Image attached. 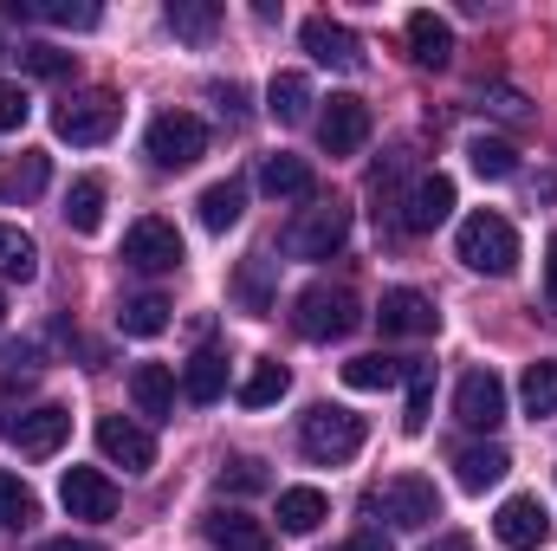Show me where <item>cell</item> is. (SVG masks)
<instances>
[{
	"mask_svg": "<svg viewBox=\"0 0 557 551\" xmlns=\"http://www.w3.org/2000/svg\"><path fill=\"white\" fill-rule=\"evenodd\" d=\"M221 487H234V493H260V487H267V467H260V461H227V467H221Z\"/></svg>",
	"mask_w": 557,
	"mask_h": 551,
	"instance_id": "7bdbcfd3",
	"label": "cell"
},
{
	"mask_svg": "<svg viewBox=\"0 0 557 551\" xmlns=\"http://www.w3.org/2000/svg\"><path fill=\"white\" fill-rule=\"evenodd\" d=\"M409 403H403V428L409 434H421L428 428V409H434V364H409Z\"/></svg>",
	"mask_w": 557,
	"mask_h": 551,
	"instance_id": "74e56055",
	"label": "cell"
},
{
	"mask_svg": "<svg viewBox=\"0 0 557 551\" xmlns=\"http://www.w3.org/2000/svg\"><path fill=\"white\" fill-rule=\"evenodd\" d=\"M46 182H52V156H46V149H26V156L0 175V208H26V201H39Z\"/></svg>",
	"mask_w": 557,
	"mask_h": 551,
	"instance_id": "ffe728a7",
	"label": "cell"
},
{
	"mask_svg": "<svg viewBox=\"0 0 557 551\" xmlns=\"http://www.w3.org/2000/svg\"><path fill=\"white\" fill-rule=\"evenodd\" d=\"M376 325H383V338H434L441 311H434V298H421L416 285H396V292H383Z\"/></svg>",
	"mask_w": 557,
	"mask_h": 551,
	"instance_id": "7c38bea8",
	"label": "cell"
},
{
	"mask_svg": "<svg viewBox=\"0 0 557 551\" xmlns=\"http://www.w3.org/2000/svg\"><path fill=\"white\" fill-rule=\"evenodd\" d=\"M311 105H318V98H311V78H305V72H278L273 85H267V111H273L278 124H305Z\"/></svg>",
	"mask_w": 557,
	"mask_h": 551,
	"instance_id": "4316f807",
	"label": "cell"
},
{
	"mask_svg": "<svg viewBox=\"0 0 557 551\" xmlns=\"http://www.w3.org/2000/svg\"><path fill=\"white\" fill-rule=\"evenodd\" d=\"M350 241V208L331 195V201H311L292 228H285V254L292 260H331L337 247Z\"/></svg>",
	"mask_w": 557,
	"mask_h": 551,
	"instance_id": "277c9868",
	"label": "cell"
},
{
	"mask_svg": "<svg viewBox=\"0 0 557 551\" xmlns=\"http://www.w3.org/2000/svg\"><path fill=\"white\" fill-rule=\"evenodd\" d=\"M195 208H201V228H208V234H227V228H234V221L247 215V188H240V182L227 175V182L201 188V201H195Z\"/></svg>",
	"mask_w": 557,
	"mask_h": 551,
	"instance_id": "d4e9b609",
	"label": "cell"
},
{
	"mask_svg": "<svg viewBox=\"0 0 557 551\" xmlns=\"http://www.w3.org/2000/svg\"><path fill=\"white\" fill-rule=\"evenodd\" d=\"M454 247H460V260H467L473 273H486V279H506L519 267V234H512V221L493 215V208L467 215L460 234H454Z\"/></svg>",
	"mask_w": 557,
	"mask_h": 551,
	"instance_id": "7a4b0ae2",
	"label": "cell"
},
{
	"mask_svg": "<svg viewBox=\"0 0 557 551\" xmlns=\"http://www.w3.org/2000/svg\"><path fill=\"white\" fill-rule=\"evenodd\" d=\"M39 273V247H33V234H20V228H7L0 221V279H26Z\"/></svg>",
	"mask_w": 557,
	"mask_h": 551,
	"instance_id": "8d00e7d4",
	"label": "cell"
},
{
	"mask_svg": "<svg viewBox=\"0 0 557 551\" xmlns=\"http://www.w3.org/2000/svg\"><path fill=\"white\" fill-rule=\"evenodd\" d=\"M318 143H324V156H357L363 143H370V105L363 98H331L324 105V118H318Z\"/></svg>",
	"mask_w": 557,
	"mask_h": 551,
	"instance_id": "5bb4252c",
	"label": "cell"
},
{
	"mask_svg": "<svg viewBox=\"0 0 557 551\" xmlns=\"http://www.w3.org/2000/svg\"><path fill=\"white\" fill-rule=\"evenodd\" d=\"M46 551H104V546H91V539H52Z\"/></svg>",
	"mask_w": 557,
	"mask_h": 551,
	"instance_id": "c3c4849f",
	"label": "cell"
},
{
	"mask_svg": "<svg viewBox=\"0 0 557 551\" xmlns=\"http://www.w3.org/2000/svg\"><path fill=\"white\" fill-rule=\"evenodd\" d=\"M480 111H493V118L512 124V131L532 124V105H525V91H512V85H486V91H480Z\"/></svg>",
	"mask_w": 557,
	"mask_h": 551,
	"instance_id": "f35d334b",
	"label": "cell"
},
{
	"mask_svg": "<svg viewBox=\"0 0 557 551\" xmlns=\"http://www.w3.org/2000/svg\"><path fill=\"white\" fill-rule=\"evenodd\" d=\"M124 260H131L137 273H175V267H182V234H175V221L143 215L137 228L124 234Z\"/></svg>",
	"mask_w": 557,
	"mask_h": 551,
	"instance_id": "ba28073f",
	"label": "cell"
},
{
	"mask_svg": "<svg viewBox=\"0 0 557 551\" xmlns=\"http://www.w3.org/2000/svg\"><path fill=\"white\" fill-rule=\"evenodd\" d=\"M208 156V124L195 111H162L149 124V162L156 169H195Z\"/></svg>",
	"mask_w": 557,
	"mask_h": 551,
	"instance_id": "8992f818",
	"label": "cell"
},
{
	"mask_svg": "<svg viewBox=\"0 0 557 551\" xmlns=\"http://www.w3.org/2000/svg\"><path fill=\"white\" fill-rule=\"evenodd\" d=\"M493 532H499V546H512V551H539L545 539H552V513H545L539 493H512V500L499 506Z\"/></svg>",
	"mask_w": 557,
	"mask_h": 551,
	"instance_id": "9a60e30c",
	"label": "cell"
},
{
	"mask_svg": "<svg viewBox=\"0 0 557 551\" xmlns=\"http://www.w3.org/2000/svg\"><path fill=\"white\" fill-rule=\"evenodd\" d=\"M519 403H525V415H532V421L557 415V357L525 364V377H519Z\"/></svg>",
	"mask_w": 557,
	"mask_h": 551,
	"instance_id": "f546056e",
	"label": "cell"
},
{
	"mask_svg": "<svg viewBox=\"0 0 557 551\" xmlns=\"http://www.w3.org/2000/svg\"><path fill=\"white\" fill-rule=\"evenodd\" d=\"M208 546L214 551H273V532H267L253 513L214 506V513H208Z\"/></svg>",
	"mask_w": 557,
	"mask_h": 551,
	"instance_id": "d6986e66",
	"label": "cell"
},
{
	"mask_svg": "<svg viewBox=\"0 0 557 551\" xmlns=\"http://www.w3.org/2000/svg\"><path fill=\"white\" fill-rule=\"evenodd\" d=\"M260 188L273 195V201H318V175H311V162L305 156H267L260 162Z\"/></svg>",
	"mask_w": 557,
	"mask_h": 551,
	"instance_id": "ac0fdd59",
	"label": "cell"
},
{
	"mask_svg": "<svg viewBox=\"0 0 557 551\" xmlns=\"http://www.w3.org/2000/svg\"><path fill=\"white\" fill-rule=\"evenodd\" d=\"M39 519V500L20 474H0V532H26Z\"/></svg>",
	"mask_w": 557,
	"mask_h": 551,
	"instance_id": "d590c367",
	"label": "cell"
},
{
	"mask_svg": "<svg viewBox=\"0 0 557 551\" xmlns=\"http://www.w3.org/2000/svg\"><path fill=\"white\" fill-rule=\"evenodd\" d=\"M182 390H188V403H221L227 396V357L221 351H195L188 370H182Z\"/></svg>",
	"mask_w": 557,
	"mask_h": 551,
	"instance_id": "484cf974",
	"label": "cell"
},
{
	"mask_svg": "<svg viewBox=\"0 0 557 551\" xmlns=\"http://www.w3.org/2000/svg\"><path fill=\"white\" fill-rule=\"evenodd\" d=\"M0 318H7V305H0Z\"/></svg>",
	"mask_w": 557,
	"mask_h": 551,
	"instance_id": "681fc988",
	"label": "cell"
},
{
	"mask_svg": "<svg viewBox=\"0 0 557 551\" xmlns=\"http://www.w3.org/2000/svg\"><path fill=\"white\" fill-rule=\"evenodd\" d=\"M267 273H273V260H247V267H240V298H247L253 311H267V305H273V292H267Z\"/></svg>",
	"mask_w": 557,
	"mask_h": 551,
	"instance_id": "b9f144b4",
	"label": "cell"
},
{
	"mask_svg": "<svg viewBox=\"0 0 557 551\" xmlns=\"http://www.w3.org/2000/svg\"><path fill=\"white\" fill-rule=\"evenodd\" d=\"M331 551H389V539L383 532H357V539H344V546H331Z\"/></svg>",
	"mask_w": 557,
	"mask_h": 551,
	"instance_id": "f6af8a7d",
	"label": "cell"
},
{
	"mask_svg": "<svg viewBox=\"0 0 557 551\" xmlns=\"http://www.w3.org/2000/svg\"><path fill=\"white\" fill-rule=\"evenodd\" d=\"M20 65L33 78H65L72 72V52H59V46H20Z\"/></svg>",
	"mask_w": 557,
	"mask_h": 551,
	"instance_id": "60d3db41",
	"label": "cell"
},
{
	"mask_svg": "<svg viewBox=\"0 0 557 551\" xmlns=\"http://www.w3.org/2000/svg\"><path fill=\"white\" fill-rule=\"evenodd\" d=\"M131 396H137V409L149 421H169L175 415V370L169 364H137L131 370Z\"/></svg>",
	"mask_w": 557,
	"mask_h": 551,
	"instance_id": "603a6c76",
	"label": "cell"
},
{
	"mask_svg": "<svg viewBox=\"0 0 557 551\" xmlns=\"http://www.w3.org/2000/svg\"><path fill=\"white\" fill-rule=\"evenodd\" d=\"M292 325H298V338H311V344H337V338H350V331L363 325V305H357L350 285H305L298 305H292Z\"/></svg>",
	"mask_w": 557,
	"mask_h": 551,
	"instance_id": "6da1fadb",
	"label": "cell"
},
{
	"mask_svg": "<svg viewBox=\"0 0 557 551\" xmlns=\"http://www.w3.org/2000/svg\"><path fill=\"white\" fill-rule=\"evenodd\" d=\"M409 52L428 72H447L454 65V26L441 13H409Z\"/></svg>",
	"mask_w": 557,
	"mask_h": 551,
	"instance_id": "44dd1931",
	"label": "cell"
},
{
	"mask_svg": "<svg viewBox=\"0 0 557 551\" xmlns=\"http://www.w3.org/2000/svg\"><path fill=\"white\" fill-rule=\"evenodd\" d=\"M285 390H292V370L273 364V357H260V364L240 377V390H234V396H240V409H273Z\"/></svg>",
	"mask_w": 557,
	"mask_h": 551,
	"instance_id": "83f0119b",
	"label": "cell"
},
{
	"mask_svg": "<svg viewBox=\"0 0 557 551\" xmlns=\"http://www.w3.org/2000/svg\"><path fill=\"white\" fill-rule=\"evenodd\" d=\"M545 298L557 305V234H552V247H545Z\"/></svg>",
	"mask_w": 557,
	"mask_h": 551,
	"instance_id": "bcb514c9",
	"label": "cell"
},
{
	"mask_svg": "<svg viewBox=\"0 0 557 551\" xmlns=\"http://www.w3.org/2000/svg\"><path fill=\"white\" fill-rule=\"evenodd\" d=\"M26 118H33V105H26V91H20V85H7V78H0V131H20V124H26Z\"/></svg>",
	"mask_w": 557,
	"mask_h": 551,
	"instance_id": "ee69618b",
	"label": "cell"
},
{
	"mask_svg": "<svg viewBox=\"0 0 557 551\" xmlns=\"http://www.w3.org/2000/svg\"><path fill=\"white\" fill-rule=\"evenodd\" d=\"M298 448L318 461V467H337L363 448V415L337 409V403H318V409L298 421Z\"/></svg>",
	"mask_w": 557,
	"mask_h": 551,
	"instance_id": "3957f363",
	"label": "cell"
},
{
	"mask_svg": "<svg viewBox=\"0 0 557 551\" xmlns=\"http://www.w3.org/2000/svg\"><path fill=\"white\" fill-rule=\"evenodd\" d=\"M298 39H305V52H311L318 65H331V72H357V65H363V39H357L344 20H331V13H311V20L298 26Z\"/></svg>",
	"mask_w": 557,
	"mask_h": 551,
	"instance_id": "9c48e42d",
	"label": "cell"
},
{
	"mask_svg": "<svg viewBox=\"0 0 557 551\" xmlns=\"http://www.w3.org/2000/svg\"><path fill=\"white\" fill-rule=\"evenodd\" d=\"M7 20H46V26H78L91 33L98 26V7H65V0H13Z\"/></svg>",
	"mask_w": 557,
	"mask_h": 551,
	"instance_id": "4dcf8cb0",
	"label": "cell"
},
{
	"mask_svg": "<svg viewBox=\"0 0 557 551\" xmlns=\"http://www.w3.org/2000/svg\"><path fill=\"white\" fill-rule=\"evenodd\" d=\"M454 415H460V428L493 434V428L506 421V383H499L493 370H467L460 390H454Z\"/></svg>",
	"mask_w": 557,
	"mask_h": 551,
	"instance_id": "30bf717a",
	"label": "cell"
},
{
	"mask_svg": "<svg viewBox=\"0 0 557 551\" xmlns=\"http://www.w3.org/2000/svg\"><path fill=\"white\" fill-rule=\"evenodd\" d=\"M162 20H169V33H182V39H195V46H201V39H214L221 7H214V0H169V13H162Z\"/></svg>",
	"mask_w": 557,
	"mask_h": 551,
	"instance_id": "1f68e13d",
	"label": "cell"
},
{
	"mask_svg": "<svg viewBox=\"0 0 557 551\" xmlns=\"http://www.w3.org/2000/svg\"><path fill=\"white\" fill-rule=\"evenodd\" d=\"M33 377H39V357H33V344H13V351L0 357V403H7L13 390H33Z\"/></svg>",
	"mask_w": 557,
	"mask_h": 551,
	"instance_id": "ab89813d",
	"label": "cell"
},
{
	"mask_svg": "<svg viewBox=\"0 0 557 551\" xmlns=\"http://www.w3.org/2000/svg\"><path fill=\"white\" fill-rule=\"evenodd\" d=\"M65 221H72V234H98V228H104V182H98V175L72 182V195H65Z\"/></svg>",
	"mask_w": 557,
	"mask_h": 551,
	"instance_id": "d6a6232c",
	"label": "cell"
},
{
	"mask_svg": "<svg viewBox=\"0 0 557 551\" xmlns=\"http://www.w3.org/2000/svg\"><path fill=\"white\" fill-rule=\"evenodd\" d=\"M467 162H473L486 182H512V175H519V149L506 137H473L467 143Z\"/></svg>",
	"mask_w": 557,
	"mask_h": 551,
	"instance_id": "e575fe53",
	"label": "cell"
},
{
	"mask_svg": "<svg viewBox=\"0 0 557 551\" xmlns=\"http://www.w3.org/2000/svg\"><path fill=\"white\" fill-rule=\"evenodd\" d=\"M403 377H409V364L389 357V351H363V357L344 364V383H350V390H389V383H403Z\"/></svg>",
	"mask_w": 557,
	"mask_h": 551,
	"instance_id": "f1b7e54d",
	"label": "cell"
},
{
	"mask_svg": "<svg viewBox=\"0 0 557 551\" xmlns=\"http://www.w3.org/2000/svg\"><path fill=\"white\" fill-rule=\"evenodd\" d=\"M65 434H72V409H59V403H39V409H26L20 421H7V441H13L20 454H33V461L59 454Z\"/></svg>",
	"mask_w": 557,
	"mask_h": 551,
	"instance_id": "4fadbf2b",
	"label": "cell"
},
{
	"mask_svg": "<svg viewBox=\"0 0 557 551\" xmlns=\"http://www.w3.org/2000/svg\"><path fill=\"white\" fill-rule=\"evenodd\" d=\"M454 474H460L467 493H486V487H499V480L512 474V454H506L499 441H486V448H460V454H454Z\"/></svg>",
	"mask_w": 557,
	"mask_h": 551,
	"instance_id": "7402d4cb",
	"label": "cell"
},
{
	"mask_svg": "<svg viewBox=\"0 0 557 551\" xmlns=\"http://www.w3.org/2000/svg\"><path fill=\"white\" fill-rule=\"evenodd\" d=\"M370 506H376L396 532H428V526L441 519V493H434V480H421V474H396Z\"/></svg>",
	"mask_w": 557,
	"mask_h": 551,
	"instance_id": "52a82bcc",
	"label": "cell"
},
{
	"mask_svg": "<svg viewBox=\"0 0 557 551\" xmlns=\"http://www.w3.org/2000/svg\"><path fill=\"white\" fill-rule=\"evenodd\" d=\"M117 124H124L117 91H78V98H65V105L52 111V131L65 143H111Z\"/></svg>",
	"mask_w": 557,
	"mask_h": 551,
	"instance_id": "5b68a950",
	"label": "cell"
},
{
	"mask_svg": "<svg viewBox=\"0 0 557 551\" xmlns=\"http://www.w3.org/2000/svg\"><path fill=\"white\" fill-rule=\"evenodd\" d=\"M98 448H104V461L111 467H124V474H149L156 467V434L131 421V415H104L98 421Z\"/></svg>",
	"mask_w": 557,
	"mask_h": 551,
	"instance_id": "8fae6325",
	"label": "cell"
},
{
	"mask_svg": "<svg viewBox=\"0 0 557 551\" xmlns=\"http://www.w3.org/2000/svg\"><path fill=\"white\" fill-rule=\"evenodd\" d=\"M59 500H65L72 519H111V513H117V487H111L104 467H65Z\"/></svg>",
	"mask_w": 557,
	"mask_h": 551,
	"instance_id": "2e32d148",
	"label": "cell"
},
{
	"mask_svg": "<svg viewBox=\"0 0 557 551\" xmlns=\"http://www.w3.org/2000/svg\"><path fill=\"white\" fill-rule=\"evenodd\" d=\"M117 325H124V338H156V331H169V298H162V292H137V298H124Z\"/></svg>",
	"mask_w": 557,
	"mask_h": 551,
	"instance_id": "836d02e7",
	"label": "cell"
},
{
	"mask_svg": "<svg viewBox=\"0 0 557 551\" xmlns=\"http://www.w3.org/2000/svg\"><path fill=\"white\" fill-rule=\"evenodd\" d=\"M428 551H473V539H467V532H441Z\"/></svg>",
	"mask_w": 557,
	"mask_h": 551,
	"instance_id": "7dc6e473",
	"label": "cell"
},
{
	"mask_svg": "<svg viewBox=\"0 0 557 551\" xmlns=\"http://www.w3.org/2000/svg\"><path fill=\"white\" fill-rule=\"evenodd\" d=\"M441 221H454V182L447 175H421L403 195V234H434Z\"/></svg>",
	"mask_w": 557,
	"mask_h": 551,
	"instance_id": "e0dca14e",
	"label": "cell"
},
{
	"mask_svg": "<svg viewBox=\"0 0 557 551\" xmlns=\"http://www.w3.org/2000/svg\"><path fill=\"white\" fill-rule=\"evenodd\" d=\"M324 513H331V500H324L318 487H285V493H278V526H285L292 539L318 532V526H324Z\"/></svg>",
	"mask_w": 557,
	"mask_h": 551,
	"instance_id": "cb8c5ba5",
	"label": "cell"
}]
</instances>
